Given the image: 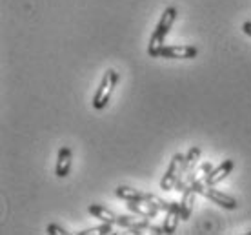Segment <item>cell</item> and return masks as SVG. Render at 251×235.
<instances>
[{"label": "cell", "instance_id": "cell-1", "mask_svg": "<svg viewBox=\"0 0 251 235\" xmlns=\"http://www.w3.org/2000/svg\"><path fill=\"white\" fill-rule=\"evenodd\" d=\"M176 15H178V11H176V7H173V6L164 9L162 17H160V20L157 22L155 29H153V33H151L150 42H148V55H150V57H153V58L158 57L160 48H164L166 35L170 33V29L173 27V24H175Z\"/></svg>", "mask_w": 251, "mask_h": 235}, {"label": "cell", "instance_id": "cell-2", "mask_svg": "<svg viewBox=\"0 0 251 235\" xmlns=\"http://www.w3.org/2000/svg\"><path fill=\"white\" fill-rule=\"evenodd\" d=\"M191 186H193L195 191H197L199 195L209 199L211 203L219 204L220 208H224V210H237V206H239V203H237L231 195H227V193H224V191L217 190L215 186L206 184L202 179H197V181H193V183H191Z\"/></svg>", "mask_w": 251, "mask_h": 235}, {"label": "cell", "instance_id": "cell-3", "mask_svg": "<svg viewBox=\"0 0 251 235\" xmlns=\"http://www.w3.org/2000/svg\"><path fill=\"white\" fill-rule=\"evenodd\" d=\"M119 82H120L119 71H115V70L104 71V77H102L100 84H99V88H97V91H95V95H93V108L95 109L106 108L107 102H109V99H111V95H113V91Z\"/></svg>", "mask_w": 251, "mask_h": 235}, {"label": "cell", "instance_id": "cell-4", "mask_svg": "<svg viewBox=\"0 0 251 235\" xmlns=\"http://www.w3.org/2000/svg\"><path fill=\"white\" fill-rule=\"evenodd\" d=\"M184 157L182 153H175L173 157H171V162L168 166V172L164 173L162 181H160V188L164 191H171L175 190V184L178 177H180V170H182V164H184Z\"/></svg>", "mask_w": 251, "mask_h": 235}, {"label": "cell", "instance_id": "cell-5", "mask_svg": "<svg viewBox=\"0 0 251 235\" xmlns=\"http://www.w3.org/2000/svg\"><path fill=\"white\" fill-rule=\"evenodd\" d=\"M126 208L133 213H137L140 217H148V219H153V217L158 215L160 208L157 206V203L153 199H144V201H127L126 203Z\"/></svg>", "mask_w": 251, "mask_h": 235}, {"label": "cell", "instance_id": "cell-6", "mask_svg": "<svg viewBox=\"0 0 251 235\" xmlns=\"http://www.w3.org/2000/svg\"><path fill=\"white\" fill-rule=\"evenodd\" d=\"M199 55V50L195 46H164L158 51V57L162 58H184V60H189V58H195Z\"/></svg>", "mask_w": 251, "mask_h": 235}, {"label": "cell", "instance_id": "cell-7", "mask_svg": "<svg viewBox=\"0 0 251 235\" xmlns=\"http://www.w3.org/2000/svg\"><path fill=\"white\" fill-rule=\"evenodd\" d=\"M233 168H235V160L226 159L222 164L219 166V168H213V170L207 173L202 181H204L206 184H209V186H217L219 183H222V181H224V179H226L227 175L233 172Z\"/></svg>", "mask_w": 251, "mask_h": 235}, {"label": "cell", "instance_id": "cell-8", "mask_svg": "<svg viewBox=\"0 0 251 235\" xmlns=\"http://www.w3.org/2000/svg\"><path fill=\"white\" fill-rule=\"evenodd\" d=\"M182 221V215H180V203L176 201H171L170 208L166 210V217H164V234H175L178 223Z\"/></svg>", "mask_w": 251, "mask_h": 235}, {"label": "cell", "instance_id": "cell-9", "mask_svg": "<svg viewBox=\"0 0 251 235\" xmlns=\"http://www.w3.org/2000/svg\"><path fill=\"white\" fill-rule=\"evenodd\" d=\"M115 195L124 201H144V199H155L153 193L142 191L138 188H131V186H119L115 188Z\"/></svg>", "mask_w": 251, "mask_h": 235}, {"label": "cell", "instance_id": "cell-10", "mask_svg": "<svg viewBox=\"0 0 251 235\" xmlns=\"http://www.w3.org/2000/svg\"><path fill=\"white\" fill-rule=\"evenodd\" d=\"M71 160H73V153L69 148H60L57 157V166H55V175L58 179L68 177L69 170H71Z\"/></svg>", "mask_w": 251, "mask_h": 235}, {"label": "cell", "instance_id": "cell-11", "mask_svg": "<svg viewBox=\"0 0 251 235\" xmlns=\"http://www.w3.org/2000/svg\"><path fill=\"white\" fill-rule=\"evenodd\" d=\"M88 211L95 217V219L102 221V223H109V224H113V226L119 224L120 215L119 213H115V211H111L109 208H106V206H100V204H91V206L88 208Z\"/></svg>", "mask_w": 251, "mask_h": 235}, {"label": "cell", "instance_id": "cell-12", "mask_svg": "<svg viewBox=\"0 0 251 235\" xmlns=\"http://www.w3.org/2000/svg\"><path fill=\"white\" fill-rule=\"evenodd\" d=\"M197 195H199V193L195 191V188L191 184L182 191V199L178 201V203H180V215H182V221H189L191 211H193L195 197H197Z\"/></svg>", "mask_w": 251, "mask_h": 235}, {"label": "cell", "instance_id": "cell-13", "mask_svg": "<svg viewBox=\"0 0 251 235\" xmlns=\"http://www.w3.org/2000/svg\"><path fill=\"white\" fill-rule=\"evenodd\" d=\"M80 235H107V234H113V224L109 223H102L99 226H93V228H86L78 232Z\"/></svg>", "mask_w": 251, "mask_h": 235}, {"label": "cell", "instance_id": "cell-14", "mask_svg": "<svg viewBox=\"0 0 251 235\" xmlns=\"http://www.w3.org/2000/svg\"><path fill=\"white\" fill-rule=\"evenodd\" d=\"M48 234L50 235H68L69 232H66V230H64L62 226H58V224L51 223V224H48Z\"/></svg>", "mask_w": 251, "mask_h": 235}, {"label": "cell", "instance_id": "cell-15", "mask_svg": "<svg viewBox=\"0 0 251 235\" xmlns=\"http://www.w3.org/2000/svg\"><path fill=\"white\" fill-rule=\"evenodd\" d=\"M242 31H244L246 35L251 38V22H250V20H246L244 24H242Z\"/></svg>", "mask_w": 251, "mask_h": 235}, {"label": "cell", "instance_id": "cell-16", "mask_svg": "<svg viewBox=\"0 0 251 235\" xmlns=\"http://www.w3.org/2000/svg\"><path fill=\"white\" fill-rule=\"evenodd\" d=\"M248 235H251V232H248Z\"/></svg>", "mask_w": 251, "mask_h": 235}]
</instances>
